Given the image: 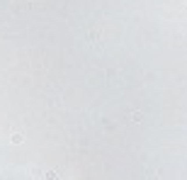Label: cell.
Here are the masks:
<instances>
[{
    "label": "cell",
    "instance_id": "cell-1",
    "mask_svg": "<svg viewBox=\"0 0 187 180\" xmlns=\"http://www.w3.org/2000/svg\"><path fill=\"white\" fill-rule=\"evenodd\" d=\"M10 141H12V144H15V146H17V144H22V141H24V136L19 134V131H15V134L10 136Z\"/></svg>",
    "mask_w": 187,
    "mask_h": 180
},
{
    "label": "cell",
    "instance_id": "cell-3",
    "mask_svg": "<svg viewBox=\"0 0 187 180\" xmlns=\"http://www.w3.org/2000/svg\"><path fill=\"white\" fill-rule=\"evenodd\" d=\"M58 178V173H54V170H46L44 173V180H56Z\"/></svg>",
    "mask_w": 187,
    "mask_h": 180
},
{
    "label": "cell",
    "instance_id": "cell-2",
    "mask_svg": "<svg viewBox=\"0 0 187 180\" xmlns=\"http://www.w3.org/2000/svg\"><path fill=\"white\" fill-rule=\"evenodd\" d=\"M129 119L131 122H141V112H138V110H136V112H129Z\"/></svg>",
    "mask_w": 187,
    "mask_h": 180
}]
</instances>
